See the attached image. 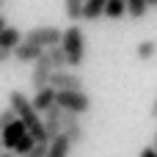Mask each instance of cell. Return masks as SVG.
<instances>
[{"label":"cell","mask_w":157,"mask_h":157,"mask_svg":"<svg viewBox=\"0 0 157 157\" xmlns=\"http://www.w3.org/2000/svg\"><path fill=\"white\" fill-rule=\"evenodd\" d=\"M52 63H50V58H47V52L33 63V72H30V86L36 88V91H44L47 86H50V80H52Z\"/></svg>","instance_id":"obj_5"},{"label":"cell","mask_w":157,"mask_h":157,"mask_svg":"<svg viewBox=\"0 0 157 157\" xmlns=\"http://www.w3.org/2000/svg\"><path fill=\"white\" fill-rule=\"evenodd\" d=\"M22 39H25V36H22L17 28H11V25H8V28L0 33V50H6V52H14V50L22 44Z\"/></svg>","instance_id":"obj_12"},{"label":"cell","mask_w":157,"mask_h":157,"mask_svg":"<svg viewBox=\"0 0 157 157\" xmlns=\"http://www.w3.org/2000/svg\"><path fill=\"white\" fill-rule=\"evenodd\" d=\"M141 157H157V149L155 146H146V149L141 152Z\"/></svg>","instance_id":"obj_23"},{"label":"cell","mask_w":157,"mask_h":157,"mask_svg":"<svg viewBox=\"0 0 157 157\" xmlns=\"http://www.w3.org/2000/svg\"><path fill=\"white\" fill-rule=\"evenodd\" d=\"M41 55H44V50H41V47H36V44H28L25 39H22V44L11 52V58H14V61H19V63H36Z\"/></svg>","instance_id":"obj_10"},{"label":"cell","mask_w":157,"mask_h":157,"mask_svg":"<svg viewBox=\"0 0 157 157\" xmlns=\"http://www.w3.org/2000/svg\"><path fill=\"white\" fill-rule=\"evenodd\" d=\"M25 135H28V127H25V124H22V121L17 119V121H14V124H11L8 130H6V132L0 135V144H3V149H6V152H14V149L19 146V141H22Z\"/></svg>","instance_id":"obj_9"},{"label":"cell","mask_w":157,"mask_h":157,"mask_svg":"<svg viewBox=\"0 0 157 157\" xmlns=\"http://www.w3.org/2000/svg\"><path fill=\"white\" fill-rule=\"evenodd\" d=\"M61 47H63V52H66L72 69L83 66V61H86V36H83V28H80V25H69V28L63 30Z\"/></svg>","instance_id":"obj_2"},{"label":"cell","mask_w":157,"mask_h":157,"mask_svg":"<svg viewBox=\"0 0 157 157\" xmlns=\"http://www.w3.org/2000/svg\"><path fill=\"white\" fill-rule=\"evenodd\" d=\"M14 121H17V116H14V110H11V108L0 110V135H3V132H6V130L11 127Z\"/></svg>","instance_id":"obj_21"},{"label":"cell","mask_w":157,"mask_h":157,"mask_svg":"<svg viewBox=\"0 0 157 157\" xmlns=\"http://www.w3.org/2000/svg\"><path fill=\"white\" fill-rule=\"evenodd\" d=\"M105 6H108V0H86V6H83V19L94 22V19L105 17Z\"/></svg>","instance_id":"obj_14"},{"label":"cell","mask_w":157,"mask_h":157,"mask_svg":"<svg viewBox=\"0 0 157 157\" xmlns=\"http://www.w3.org/2000/svg\"><path fill=\"white\" fill-rule=\"evenodd\" d=\"M69 152H72L69 138H66V135H58V138H52V141H50L47 157H69Z\"/></svg>","instance_id":"obj_13"},{"label":"cell","mask_w":157,"mask_h":157,"mask_svg":"<svg viewBox=\"0 0 157 157\" xmlns=\"http://www.w3.org/2000/svg\"><path fill=\"white\" fill-rule=\"evenodd\" d=\"M63 135L69 138V144H72V146H75V144H80V141L86 138V130H83L80 116H75V113H66V110H63Z\"/></svg>","instance_id":"obj_8"},{"label":"cell","mask_w":157,"mask_h":157,"mask_svg":"<svg viewBox=\"0 0 157 157\" xmlns=\"http://www.w3.org/2000/svg\"><path fill=\"white\" fill-rule=\"evenodd\" d=\"M33 146H36V138H33V135L28 132V135H25V138L19 141V146L14 149V155H17V157H25L28 152H30V149H33Z\"/></svg>","instance_id":"obj_20"},{"label":"cell","mask_w":157,"mask_h":157,"mask_svg":"<svg viewBox=\"0 0 157 157\" xmlns=\"http://www.w3.org/2000/svg\"><path fill=\"white\" fill-rule=\"evenodd\" d=\"M135 55H138L141 61H149V58H155V55H157V41H155V39H144V41L135 47Z\"/></svg>","instance_id":"obj_18"},{"label":"cell","mask_w":157,"mask_h":157,"mask_svg":"<svg viewBox=\"0 0 157 157\" xmlns=\"http://www.w3.org/2000/svg\"><path fill=\"white\" fill-rule=\"evenodd\" d=\"M83 6H86V0H63L66 19H72V22L77 25V19H83Z\"/></svg>","instance_id":"obj_17"},{"label":"cell","mask_w":157,"mask_h":157,"mask_svg":"<svg viewBox=\"0 0 157 157\" xmlns=\"http://www.w3.org/2000/svg\"><path fill=\"white\" fill-rule=\"evenodd\" d=\"M124 14H127V0H108V6H105L108 19H121Z\"/></svg>","instance_id":"obj_16"},{"label":"cell","mask_w":157,"mask_h":157,"mask_svg":"<svg viewBox=\"0 0 157 157\" xmlns=\"http://www.w3.org/2000/svg\"><path fill=\"white\" fill-rule=\"evenodd\" d=\"M47 149H50V144H36L25 157H47Z\"/></svg>","instance_id":"obj_22"},{"label":"cell","mask_w":157,"mask_h":157,"mask_svg":"<svg viewBox=\"0 0 157 157\" xmlns=\"http://www.w3.org/2000/svg\"><path fill=\"white\" fill-rule=\"evenodd\" d=\"M50 86L55 91H83V77L77 72H66L63 69V72H52Z\"/></svg>","instance_id":"obj_6"},{"label":"cell","mask_w":157,"mask_h":157,"mask_svg":"<svg viewBox=\"0 0 157 157\" xmlns=\"http://www.w3.org/2000/svg\"><path fill=\"white\" fill-rule=\"evenodd\" d=\"M6 28H8V25H6V17H3V14H0V33H3V30H6Z\"/></svg>","instance_id":"obj_25"},{"label":"cell","mask_w":157,"mask_h":157,"mask_svg":"<svg viewBox=\"0 0 157 157\" xmlns=\"http://www.w3.org/2000/svg\"><path fill=\"white\" fill-rule=\"evenodd\" d=\"M6 61H11V52H6V50H0V63H6Z\"/></svg>","instance_id":"obj_24"},{"label":"cell","mask_w":157,"mask_h":157,"mask_svg":"<svg viewBox=\"0 0 157 157\" xmlns=\"http://www.w3.org/2000/svg\"><path fill=\"white\" fill-rule=\"evenodd\" d=\"M0 152H6V149H3V144H0Z\"/></svg>","instance_id":"obj_31"},{"label":"cell","mask_w":157,"mask_h":157,"mask_svg":"<svg viewBox=\"0 0 157 157\" xmlns=\"http://www.w3.org/2000/svg\"><path fill=\"white\" fill-rule=\"evenodd\" d=\"M44 132H47L50 141L58 138V135H63V108L61 105H55V108H50L44 113Z\"/></svg>","instance_id":"obj_7"},{"label":"cell","mask_w":157,"mask_h":157,"mask_svg":"<svg viewBox=\"0 0 157 157\" xmlns=\"http://www.w3.org/2000/svg\"><path fill=\"white\" fill-rule=\"evenodd\" d=\"M146 11H149V0H127V14L132 19L146 17Z\"/></svg>","instance_id":"obj_19"},{"label":"cell","mask_w":157,"mask_h":157,"mask_svg":"<svg viewBox=\"0 0 157 157\" xmlns=\"http://www.w3.org/2000/svg\"><path fill=\"white\" fill-rule=\"evenodd\" d=\"M47 58H50V63H52V69L55 72H63L66 66H69V58H66V52H63V47L58 44V47H52V50H47Z\"/></svg>","instance_id":"obj_15"},{"label":"cell","mask_w":157,"mask_h":157,"mask_svg":"<svg viewBox=\"0 0 157 157\" xmlns=\"http://www.w3.org/2000/svg\"><path fill=\"white\" fill-rule=\"evenodd\" d=\"M149 8H157V0H149Z\"/></svg>","instance_id":"obj_28"},{"label":"cell","mask_w":157,"mask_h":157,"mask_svg":"<svg viewBox=\"0 0 157 157\" xmlns=\"http://www.w3.org/2000/svg\"><path fill=\"white\" fill-rule=\"evenodd\" d=\"M0 157H17L14 152H0Z\"/></svg>","instance_id":"obj_27"},{"label":"cell","mask_w":157,"mask_h":157,"mask_svg":"<svg viewBox=\"0 0 157 157\" xmlns=\"http://www.w3.org/2000/svg\"><path fill=\"white\" fill-rule=\"evenodd\" d=\"M58 105L66 110V113H75V116H83L91 110V97L86 91H58Z\"/></svg>","instance_id":"obj_4"},{"label":"cell","mask_w":157,"mask_h":157,"mask_svg":"<svg viewBox=\"0 0 157 157\" xmlns=\"http://www.w3.org/2000/svg\"><path fill=\"white\" fill-rule=\"evenodd\" d=\"M30 102H33V108H36L39 113H47L50 108L58 105V91H55L52 86H47L44 91H36V97H33Z\"/></svg>","instance_id":"obj_11"},{"label":"cell","mask_w":157,"mask_h":157,"mask_svg":"<svg viewBox=\"0 0 157 157\" xmlns=\"http://www.w3.org/2000/svg\"><path fill=\"white\" fill-rule=\"evenodd\" d=\"M3 3H6V0H0V8H3Z\"/></svg>","instance_id":"obj_30"},{"label":"cell","mask_w":157,"mask_h":157,"mask_svg":"<svg viewBox=\"0 0 157 157\" xmlns=\"http://www.w3.org/2000/svg\"><path fill=\"white\" fill-rule=\"evenodd\" d=\"M8 108L14 110V116L28 127V132L36 138V144H50L47 132H44V119L39 116V110L33 108V102L22 94V91H11L8 94Z\"/></svg>","instance_id":"obj_1"},{"label":"cell","mask_w":157,"mask_h":157,"mask_svg":"<svg viewBox=\"0 0 157 157\" xmlns=\"http://www.w3.org/2000/svg\"><path fill=\"white\" fill-rule=\"evenodd\" d=\"M152 116L157 119V97H155V105H152Z\"/></svg>","instance_id":"obj_26"},{"label":"cell","mask_w":157,"mask_h":157,"mask_svg":"<svg viewBox=\"0 0 157 157\" xmlns=\"http://www.w3.org/2000/svg\"><path fill=\"white\" fill-rule=\"evenodd\" d=\"M152 146H155V149H157V130H155V144H152Z\"/></svg>","instance_id":"obj_29"},{"label":"cell","mask_w":157,"mask_h":157,"mask_svg":"<svg viewBox=\"0 0 157 157\" xmlns=\"http://www.w3.org/2000/svg\"><path fill=\"white\" fill-rule=\"evenodd\" d=\"M25 41L28 44H36V47H41L47 52V50H52V47H58L63 41V30L55 28V25H39V28H30L25 33Z\"/></svg>","instance_id":"obj_3"}]
</instances>
